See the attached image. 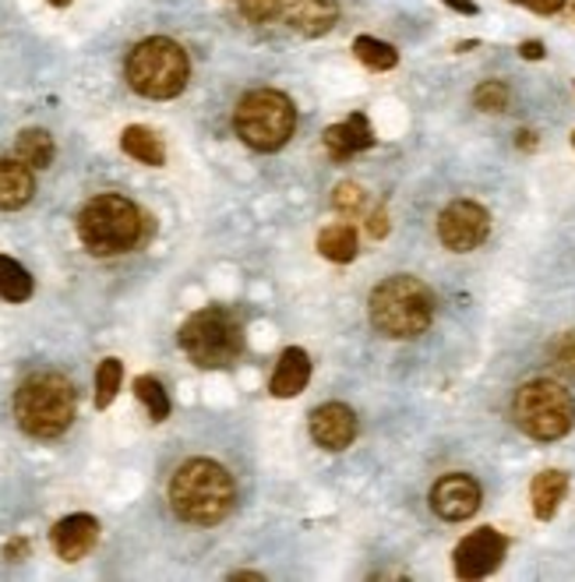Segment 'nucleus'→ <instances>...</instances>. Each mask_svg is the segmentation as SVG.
I'll return each instance as SVG.
<instances>
[{"label": "nucleus", "instance_id": "31", "mask_svg": "<svg viewBox=\"0 0 575 582\" xmlns=\"http://www.w3.org/2000/svg\"><path fill=\"white\" fill-rule=\"evenodd\" d=\"M368 233L374 237V241H382V237L388 233V213L385 208H374L371 219H368Z\"/></svg>", "mask_w": 575, "mask_h": 582}, {"label": "nucleus", "instance_id": "32", "mask_svg": "<svg viewBox=\"0 0 575 582\" xmlns=\"http://www.w3.org/2000/svg\"><path fill=\"white\" fill-rule=\"evenodd\" d=\"M519 57H523V61H540V57H543V43L540 39H526L523 47H519Z\"/></svg>", "mask_w": 575, "mask_h": 582}, {"label": "nucleus", "instance_id": "5", "mask_svg": "<svg viewBox=\"0 0 575 582\" xmlns=\"http://www.w3.org/2000/svg\"><path fill=\"white\" fill-rule=\"evenodd\" d=\"M128 85L145 99H173L188 88L191 61L180 43L153 36L128 53Z\"/></svg>", "mask_w": 575, "mask_h": 582}, {"label": "nucleus", "instance_id": "7", "mask_svg": "<svg viewBox=\"0 0 575 582\" xmlns=\"http://www.w3.org/2000/svg\"><path fill=\"white\" fill-rule=\"evenodd\" d=\"M180 350L199 367H230L244 350V325L230 307H202L180 325Z\"/></svg>", "mask_w": 575, "mask_h": 582}, {"label": "nucleus", "instance_id": "37", "mask_svg": "<svg viewBox=\"0 0 575 582\" xmlns=\"http://www.w3.org/2000/svg\"><path fill=\"white\" fill-rule=\"evenodd\" d=\"M50 4H53V8H68V4H71V0H50Z\"/></svg>", "mask_w": 575, "mask_h": 582}, {"label": "nucleus", "instance_id": "22", "mask_svg": "<svg viewBox=\"0 0 575 582\" xmlns=\"http://www.w3.org/2000/svg\"><path fill=\"white\" fill-rule=\"evenodd\" d=\"M14 156L28 162L33 170H47L53 162V138L43 128H25L14 142Z\"/></svg>", "mask_w": 575, "mask_h": 582}, {"label": "nucleus", "instance_id": "34", "mask_svg": "<svg viewBox=\"0 0 575 582\" xmlns=\"http://www.w3.org/2000/svg\"><path fill=\"white\" fill-rule=\"evenodd\" d=\"M442 4H448L452 11H459V14H477V4H474V0H442Z\"/></svg>", "mask_w": 575, "mask_h": 582}, {"label": "nucleus", "instance_id": "20", "mask_svg": "<svg viewBox=\"0 0 575 582\" xmlns=\"http://www.w3.org/2000/svg\"><path fill=\"white\" fill-rule=\"evenodd\" d=\"M120 148H124L131 159L145 162V167H163V162H166V148L159 142V134L142 128V124L124 128V134H120Z\"/></svg>", "mask_w": 575, "mask_h": 582}, {"label": "nucleus", "instance_id": "1", "mask_svg": "<svg viewBox=\"0 0 575 582\" xmlns=\"http://www.w3.org/2000/svg\"><path fill=\"white\" fill-rule=\"evenodd\" d=\"M237 484L226 466L212 459H188L170 481L173 512L191 526H216L233 512Z\"/></svg>", "mask_w": 575, "mask_h": 582}, {"label": "nucleus", "instance_id": "4", "mask_svg": "<svg viewBox=\"0 0 575 582\" xmlns=\"http://www.w3.org/2000/svg\"><path fill=\"white\" fill-rule=\"evenodd\" d=\"M79 237L99 258L124 255L145 237V216L124 194H96L79 213Z\"/></svg>", "mask_w": 575, "mask_h": 582}, {"label": "nucleus", "instance_id": "30", "mask_svg": "<svg viewBox=\"0 0 575 582\" xmlns=\"http://www.w3.org/2000/svg\"><path fill=\"white\" fill-rule=\"evenodd\" d=\"M526 11H537V14H558L565 8V0H516Z\"/></svg>", "mask_w": 575, "mask_h": 582}, {"label": "nucleus", "instance_id": "14", "mask_svg": "<svg viewBox=\"0 0 575 582\" xmlns=\"http://www.w3.org/2000/svg\"><path fill=\"white\" fill-rule=\"evenodd\" d=\"M283 19L300 36H325L339 22V4L336 0H286Z\"/></svg>", "mask_w": 575, "mask_h": 582}, {"label": "nucleus", "instance_id": "12", "mask_svg": "<svg viewBox=\"0 0 575 582\" xmlns=\"http://www.w3.org/2000/svg\"><path fill=\"white\" fill-rule=\"evenodd\" d=\"M311 438L328 452H343L357 438V413L346 402H325L311 410Z\"/></svg>", "mask_w": 575, "mask_h": 582}, {"label": "nucleus", "instance_id": "10", "mask_svg": "<svg viewBox=\"0 0 575 582\" xmlns=\"http://www.w3.org/2000/svg\"><path fill=\"white\" fill-rule=\"evenodd\" d=\"M508 550V541L498 530L491 526H480L474 530L470 536H463L456 555H452V561H456V575L459 579H483L491 575L498 565H502Z\"/></svg>", "mask_w": 575, "mask_h": 582}, {"label": "nucleus", "instance_id": "23", "mask_svg": "<svg viewBox=\"0 0 575 582\" xmlns=\"http://www.w3.org/2000/svg\"><path fill=\"white\" fill-rule=\"evenodd\" d=\"M354 53H357V61L364 68H371V71H392L399 64L396 47H388V43L374 39V36H357L354 39Z\"/></svg>", "mask_w": 575, "mask_h": 582}, {"label": "nucleus", "instance_id": "18", "mask_svg": "<svg viewBox=\"0 0 575 582\" xmlns=\"http://www.w3.org/2000/svg\"><path fill=\"white\" fill-rule=\"evenodd\" d=\"M568 490V473L562 470H543L534 476L529 484V501H534V516L537 519H554V512L562 509Z\"/></svg>", "mask_w": 575, "mask_h": 582}, {"label": "nucleus", "instance_id": "24", "mask_svg": "<svg viewBox=\"0 0 575 582\" xmlns=\"http://www.w3.org/2000/svg\"><path fill=\"white\" fill-rule=\"evenodd\" d=\"M134 396L142 399V407L148 410V416H153L156 424L170 416V396H166V388L159 385V378H153V375L134 378Z\"/></svg>", "mask_w": 575, "mask_h": 582}, {"label": "nucleus", "instance_id": "33", "mask_svg": "<svg viewBox=\"0 0 575 582\" xmlns=\"http://www.w3.org/2000/svg\"><path fill=\"white\" fill-rule=\"evenodd\" d=\"M25 550H28V544H25V541H11V544L4 547V555H8V561H22Z\"/></svg>", "mask_w": 575, "mask_h": 582}, {"label": "nucleus", "instance_id": "21", "mask_svg": "<svg viewBox=\"0 0 575 582\" xmlns=\"http://www.w3.org/2000/svg\"><path fill=\"white\" fill-rule=\"evenodd\" d=\"M33 276L22 262H14L8 255H0V301L8 304H25L33 296Z\"/></svg>", "mask_w": 575, "mask_h": 582}, {"label": "nucleus", "instance_id": "9", "mask_svg": "<svg viewBox=\"0 0 575 582\" xmlns=\"http://www.w3.org/2000/svg\"><path fill=\"white\" fill-rule=\"evenodd\" d=\"M488 233H491V216H488V208L477 202L459 198L445 205L442 216H438V237H442V244L448 251H456V255L477 251L488 241Z\"/></svg>", "mask_w": 575, "mask_h": 582}, {"label": "nucleus", "instance_id": "2", "mask_svg": "<svg viewBox=\"0 0 575 582\" xmlns=\"http://www.w3.org/2000/svg\"><path fill=\"white\" fill-rule=\"evenodd\" d=\"M79 413V392L60 371H36L14 392V421L28 438H60Z\"/></svg>", "mask_w": 575, "mask_h": 582}, {"label": "nucleus", "instance_id": "25", "mask_svg": "<svg viewBox=\"0 0 575 582\" xmlns=\"http://www.w3.org/2000/svg\"><path fill=\"white\" fill-rule=\"evenodd\" d=\"M120 381H124V364L117 356H106V361L96 367V407L106 410L120 392Z\"/></svg>", "mask_w": 575, "mask_h": 582}, {"label": "nucleus", "instance_id": "15", "mask_svg": "<svg viewBox=\"0 0 575 582\" xmlns=\"http://www.w3.org/2000/svg\"><path fill=\"white\" fill-rule=\"evenodd\" d=\"M311 381V356L300 350V347H286L276 371H272V381H268V392L276 399H290L300 396Z\"/></svg>", "mask_w": 575, "mask_h": 582}, {"label": "nucleus", "instance_id": "26", "mask_svg": "<svg viewBox=\"0 0 575 582\" xmlns=\"http://www.w3.org/2000/svg\"><path fill=\"white\" fill-rule=\"evenodd\" d=\"M508 102H512L508 85H505V82H498V78L477 85V93H474V107L483 110V113H505V110H508Z\"/></svg>", "mask_w": 575, "mask_h": 582}, {"label": "nucleus", "instance_id": "28", "mask_svg": "<svg viewBox=\"0 0 575 582\" xmlns=\"http://www.w3.org/2000/svg\"><path fill=\"white\" fill-rule=\"evenodd\" d=\"M551 364L562 371L565 378L575 381V328L565 336H558L554 339V347H551Z\"/></svg>", "mask_w": 575, "mask_h": 582}, {"label": "nucleus", "instance_id": "8", "mask_svg": "<svg viewBox=\"0 0 575 582\" xmlns=\"http://www.w3.org/2000/svg\"><path fill=\"white\" fill-rule=\"evenodd\" d=\"M297 128V107L276 88H254L233 110V131L254 153H276Z\"/></svg>", "mask_w": 575, "mask_h": 582}, {"label": "nucleus", "instance_id": "13", "mask_svg": "<svg viewBox=\"0 0 575 582\" xmlns=\"http://www.w3.org/2000/svg\"><path fill=\"white\" fill-rule=\"evenodd\" d=\"M96 541H99V522L85 512L60 519L50 530V544L64 561H82L96 547Z\"/></svg>", "mask_w": 575, "mask_h": 582}, {"label": "nucleus", "instance_id": "16", "mask_svg": "<svg viewBox=\"0 0 575 582\" xmlns=\"http://www.w3.org/2000/svg\"><path fill=\"white\" fill-rule=\"evenodd\" d=\"M322 142H325L332 159H350L374 145V131H371L364 113H354V117H346L343 124H332Z\"/></svg>", "mask_w": 575, "mask_h": 582}, {"label": "nucleus", "instance_id": "17", "mask_svg": "<svg viewBox=\"0 0 575 582\" xmlns=\"http://www.w3.org/2000/svg\"><path fill=\"white\" fill-rule=\"evenodd\" d=\"M36 194V181H33V167L14 159H0V208L4 213H14V208H25Z\"/></svg>", "mask_w": 575, "mask_h": 582}, {"label": "nucleus", "instance_id": "11", "mask_svg": "<svg viewBox=\"0 0 575 582\" xmlns=\"http://www.w3.org/2000/svg\"><path fill=\"white\" fill-rule=\"evenodd\" d=\"M483 490L470 473H448L431 487V512L445 522H463L477 516Z\"/></svg>", "mask_w": 575, "mask_h": 582}, {"label": "nucleus", "instance_id": "19", "mask_svg": "<svg viewBox=\"0 0 575 582\" xmlns=\"http://www.w3.org/2000/svg\"><path fill=\"white\" fill-rule=\"evenodd\" d=\"M318 251H322V258L336 262V265H346L357 258L360 251V241H357V230L350 222H332L322 233H318Z\"/></svg>", "mask_w": 575, "mask_h": 582}, {"label": "nucleus", "instance_id": "29", "mask_svg": "<svg viewBox=\"0 0 575 582\" xmlns=\"http://www.w3.org/2000/svg\"><path fill=\"white\" fill-rule=\"evenodd\" d=\"M332 205H336L343 216H357L360 208H364V187L354 181H343L336 194H332Z\"/></svg>", "mask_w": 575, "mask_h": 582}, {"label": "nucleus", "instance_id": "38", "mask_svg": "<svg viewBox=\"0 0 575 582\" xmlns=\"http://www.w3.org/2000/svg\"><path fill=\"white\" fill-rule=\"evenodd\" d=\"M572 148H575V134H572Z\"/></svg>", "mask_w": 575, "mask_h": 582}, {"label": "nucleus", "instance_id": "27", "mask_svg": "<svg viewBox=\"0 0 575 582\" xmlns=\"http://www.w3.org/2000/svg\"><path fill=\"white\" fill-rule=\"evenodd\" d=\"M286 0H240V14L254 25H265L272 19H283Z\"/></svg>", "mask_w": 575, "mask_h": 582}, {"label": "nucleus", "instance_id": "36", "mask_svg": "<svg viewBox=\"0 0 575 582\" xmlns=\"http://www.w3.org/2000/svg\"><path fill=\"white\" fill-rule=\"evenodd\" d=\"M523 148H534V138H529V131H523V138H519Z\"/></svg>", "mask_w": 575, "mask_h": 582}, {"label": "nucleus", "instance_id": "3", "mask_svg": "<svg viewBox=\"0 0 575 582\" xmlns=\"http://www.w3.org/2000/svg\"><path fill=\"white\" fill-rule=\"evenodd\" d=\"M368 315L388 339H417L434 322V293L417 276H388L371 290Z\"/></svg>", "mask_w": 575, "mask_h": 582}, {"label": "nucleus", "instance_id": "35", "mask_svg": "<svg viewBox=\"0 0 575 582\" xmlns=\"http://www.w3.org/2000/svg\"><path fill=\"white\" fill-rule=\"evenodd\" d=\"M230 579H251V582H262L265 575H262V572H233Z\"/></svg>", "mask_w": 575, "mask_h": 582}, {"label": "nucleus", "instance_id": "6", "mask_svg": "<svg viewBox=\"0 0 575 582\" xmlns=\"http://www.w3.org/2000/svg\"><path fill=\"white\" fill-rule=\"evenodd\" d=\"M512 421L534 441H558L575 424V399L562 381L534 378L512 399Z\"/></svg>", "mask_w": 575, "mask_h": 582}]
</instances>
